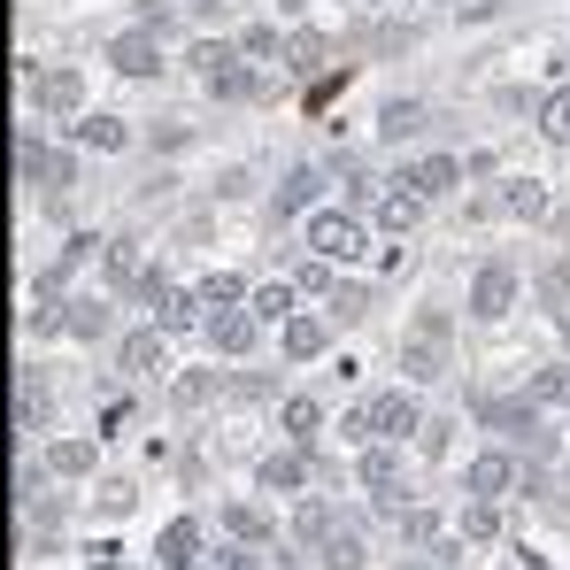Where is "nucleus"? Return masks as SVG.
Returning <instances> with one entry per match:
<instances>
[{"label": "nucleus", "instance_id": "20", "mask_svg": "<svg viewBox=\"0 0 570 570\" xmlns=\"http://www.w3.org/2000/svg\"><path fill=\"white\" fill-rule=\"evenodd\" d=\"M70 139L94 147V155H124V147H131V124L108 116V108H86V116H70Z\"/></svg>", "mask_w": 570, "mask_h": 570}, {"label": "nucleus", "instance_id": "22", "mask_svg": "<svg viewBox=\"0 0 570 570\" xmlns=\"http://www.w3.org/2000/svg\"><path fill=\"white\" fill-rule=\"evenodd\" d=\"M332 55H340V47H332V39H324V31H285V70H293V78H324V70H332Z\"/></svg>", "mask_w": 570, "mask_h": 570}, {"label": "nucleus", "instance_id": "17", "mask_svg": "<svg viewBox=\"0 0 570 570\" xmlns=\"http://www.w3.org/2000/svg\"><path fill=\"white\" fill-rule=\"evenodd\" d=\"M147 316H155V324L178 340V332H200V324H208V301H200V285H178V278H170V293H163Z\"/></svg>", "mask_w": 570, "mask_h": 570}, {"label": "nucleus", "instance_id": "54", "mask_svg": "<svg viewBox=\"0 0 570 570\" xmlns=\"http://www.w3.org/2000/svg\"><path fill=\"white\" fill-rule=\"evenodd\" d=\"M556 332H563V347H570V301H563V308H556Z\"/></svg>", "mask_w": 570, "mask_h": 570}, {"label": "nucleus", "instance_id": "34", "mask_svg": "<svg viewBox=\"0 0 570 570\" xmlns=\"http://www.w3.org/2000/svg\"><path fill=\"white\" fill-rule=\"evenodd\" d=\"M393 532H401V548H440V509H401Z\"/></svg>", "mask_w": 570, "mask_h": 570}, {"label": "nucleus", "instance_id": "5", "mask_svg": "<svg viewBox=\"0 0 570 570\" xmlns=\"http://www.w3.org/2000/svg\"><path fill=\"white\" fill-rule=\"evenodd\" d=\"M517 301H524V278H517V263H509V255L478 263V278H471V316H478V324H501Z\"/></svg>", "mask_w": 570, "mask_h": 570}, {"label": "nucleus", "instance_id": "39", "mask_svg": "<svg viewBox=\"0 0 570 570\" xmlns=\"http://www.w3.org/2000/svg\"><path fill=\"white\" fill-rule=\"evenodd\" d=\"M540 131H548V139L570 155V86H556V94L540 100Z\"/></svg>", "mask_w": 570, "mask_h": 570}, {"label": "nucleus", "instance_id": "25", "mask_svg": "<svg viewBox=\"0 0 570 570\" xmlns=\"http://www.w3.org/2000/svg\"><path fill=\"white\" fill-rule=\"evenodd\" d=\"M200 524L193 517H178V524H163V540H155V570H200Z\"/></svg>", "mask_w": 570, "mask_h": 570}, {"label": "nucleus", "instance_id": "23", "mask_svg": "<svg viewBox=\"0 0 570 570\" xmlns=\"http://www.w3.org/2000/svg\"><path fill=\"white\" fill-rule=\"evenodd\" d=\"M424 208H432V200L409 186V178H385V193H379V224H385V232H416Z\"/></svg>", "mask_w": 570, "mask_h": 570}, {"label": "nucleus", "instance_id": "21", "mask_svg": "<svg viewBox=\"0 0 570 570\" xmlns=\"http://www.w3.org/2000/svg\"><path fill=\"white\" fill-rule=\"evenodd\" d=\"M224 532L247 540V548H278V517L263 501H224Z\"/></svg>", "mask_w": 570, "mask_h": 570}, {"label": "nucleus", "instance_id": "38", "mask_svg": "<svg viewBox=\"0 0 570 570\" xmlns=\"http://www.w3.org/2000/svg\"><path fill=\"white\" fill-rule=\"evenodd\" d=\"M47 463H55V478H86L94 471V440H55Z\"/></svg>", "mask_w": 570, "mask_h": 570}, {"label": "nucleus", "instance_id": "44", "mask_svg": "<svg viewBox=\"0 0 570 570\" xmlns=\"http://www.w3.org/2000/svg\"><path fill=\"white\" fill-rule=\"evenodd\" d=\"M39 186H47V193H70V186H78V155H70V147H55V155H47V178H39Z\"/></svg>", "mask_w": 570, "mask_h": 570}, {"label": "nucleus", "instance_id": "37", "mask_svg": "<svg viewBox=\"0 0 570 570\" xmlns=\"http://www.w3.org/2000/svg\"><path fill=\"white\" fill-rule=\"evenodd\" d=\"M524 385H532V401H540V409H556V401H570V363H540Z\"/></svg>", "mask_w": 570, "mask_h": 570}, {"label": "nucleus", "instance_id": "46", "mask_svg": "<svg viewBox=\"0 0 570 570\" xmlns=\"http://www.w3.org/2000/svg\"><path fill=\"white\" fill-rule=\"evenodd\" d=\"M371 47H379V55H409V47H416V31H409V23H379V31H371Z\"/></svg>", "mask_w": 570, "mask_h": 570}, {"label": "nucleus", "instance_id": "30", "mask_svg": "<svg viewBox=\"0 0 570 570\" xmlns=\"http://www.w3.org/2000/svg\"><path fill=\"white\" fill-rule=\"evenodd\" d=\"M224 393H232V379H224V371H186L170 401H178L186 416H200V409H208V401H224Z\"/></svg>", "mask_w": 570, "mask_h": 570}, {"label": "nucleus", "instance_id": "10", "mask_svg": "<svg viewBox=\"0 0 570 570\" xmlns=\"http://www.w3.org/2000/svg\"><path fill=\"white\" fill-rule=\"evenodd\" d=\"M100 55H108V70H124V78H155V70H163V31L131 23V31H116Z\"/></svg>", "mask_w": 570, "mask_h": 570}, {"label": "nucleus", "instance_id": "47", "mask_svg": "<svg viewBox=\"0 0 570 570\" xmlns=\"http://www.w3.org/2000/svg\"><path fill=\"white\" fill-rule=\"evenodd\" d=\"M278 393V379H263V371H239L232 379V401H271Z\"/></svg>", "mask_w": 570, "mask_h": 570}, {"label": "nucleus", "instance_id": "55", "mask_svg": "<svg viewBox=\"0 0 570 570\" xmlns=\"http://www.w3.org/2000/svg\"><path fill=\"white\" fill-rule=\"evenodd\" d=\"M563 478H570V448H563Z\"/></svg>", "mask_w": 570, "mask_h": 570}, {"label": "nucleus", "instance_id": "6", "mask_svg": "<svg viewBox=\"0 0 570 570\" xmlns=\"http://www.w3.org/2000/svg\"><path fill=\"white\" fill-rule=\"evenodd\" d=\"M200 340L216 347V355H255V340H263V308L255 301H239V308H208V324H200Z\"/></svg>", "mask_w": 570, "mask_h": 570}, {"label": "nucleus", "instance_id": "31", "mask_svg": "<svg viewBox=\"0 0 570 570\" xmlns=\"http://www.w3.org/2000/svg\"><path fill=\"white\" fill-rule=\"evenodd\" d=\"M324 316H332V324H363V316H371V285L340 278L332 293H324Z\"/></svg>", "mask_w": 570, "mask_h": 570}, {"label": "nucleus", "instance_id": "3", "mask_svg": "<svg viewBox=\"0 0 570 570\" xmlns=\"http://www.w3.org/2000/svg\"><path fill=\"white\" fill-rule=\"evenodd\" d=\"M355 478H363V493H371V509H379L385 524H393V517H401V509H409V501H401V440H363V463H355Z\"/></svg>", "mask_w": 570, "mask_h": 570}, {"label": "nucleus", "instance_id": "51", "mask_svg": "<svg viewBox=\"0 0 570 570\" xmlns=\"http://www.w3.org/2000/svg\"><path fill=\"white\" fill-rule=\"evenodd\" d=\"M224 8H232V0H186V16H193V23H208V16H224Z\"/></svg>", "mask_w": 570, "mask_h": 570}, {"label": "nucleus", "instance_id": "36", "mask_svg": "<svg viewBox=\"0 0 570 570\" xmlns=\"http://www.w3.org/2000/svg\"><path fill=\"white\" fill-rule=\"evenodd\" d=\"M239 55H247V62H271V55H285L278 16H271V23H247V31H239Z\"/></svg>", "mask_w": 570, "mask_h": 570}, {"label": "nucleus", "instance_id": "11", "mask_svg": "<svg viewBox=\"0 0 570 570\" xmlns=\"http://www.w3.org/2000/svg\"><path fill=\"white\" fill-rule=\"evenodd\" d=\"M31 108L39 116H86V70H70V62L39 70L31 78Z\"/></svg>", "mask_w": 570, "mask_h": 570}, {"label": "nucleus", "instance_id": "24", "mask_svg": "<svg viewBox=\"0 0 570 570\" xmlns=\"http://www.w3.org/2000/svg\"><path fill=\"white\" fill-rule=\"evenodd\" d=\"M100 278H108V293H124V301H131V285L147 278L139 239H100Z\"/></svg>", "mask_w": 570, "mask_h": 570}, {"label": "nucleus", "instance_id": "33", "mask_svg": "<svg viewBox=\"0 0 570 570\" xmlns=\"http://www.w3.org/2000/svg\"><path fill=\"white\" fill-rule=\"evenodd\" d=\"M324 170H332V178L347 186V200H355V208H363V200H379V186H371V170H363V155H347V147H340V155H332Z\"/></svg>", "mask_w": 570, "mask_h": 570}, {"label": "nucleus", "instance_id": "27", "mask_svg": "<svg viewBox=\"0 0 570 570\" xmlns=\"http://www.w3.org/2000/svg\"><path fill=\"white\" fill-rule=\"evenodd\" d=\"M424 116H432V108H424L416 94H393V100L379 108V139H385V147H401V139H416V131H424Z\"/></svg>", "mask_w": 570, "mask_h": 570}, {"label": "nucleus", "instance_id": "48", "mask_svg": "<svg viewBox=\"0 0 570 570\" xmlns=\"http://www.w3.org/2000/svg\"><path fill=\"white\" fill-rule=\"evenodd\" d=\"M448 432H455V424H448V416H424V432H416V448H424V455H432V463H440V455H448Z\"/></svg>", "mask_w": 570, "mask_h": 570}, {"label": "nucleus", "instance_id": "16", "mask_svg": "<svg viewBox=\"0 0 570 570\" xmlns=\"http://www.w3.org/2000/svg\"><path fill=\"white\" fill-rule=\"evenodd\" d=\"M485 216H517V224H540V216H548V186H540V178H509V186L485 193Z\"/></svg>", "mask_w": 570, "mask_h": 570}, {"label": "nucleus", "instance_id": "13", "mask_svg": "<svg viewBox=\"0 0 570 570\" xmlns=\"http://www.w3.org/2000/svg\"><path fill=\"white\" fill-rule=\"evenodd\" d=\"M116 363H124L131 379H163V371H170V332H163V324H139V332H124Z\"/></svg>", "mask_w": 570, "mask_h": 570}, {"label": "nucleus", "instance_id": "12", "mask_svg": "<svg viewBox=\"0 0 570 570\" xmlns=\"http://www.w3.org/2000/svg\"><path fill=\"white\" fill-rule=\"evenodd\" d=\"M463 493L471 501H501V493H517V448H485L463 463Z\"/></svg>", "mask_w": 570, "mask_h": 570}, {"label": "nucleus", "instance_id": "9", "mask_svg": "<svg viewBox=\"0 0 570 570\" xmlns=\"http://www.w3.org/2000/svg\"><path fill=\"white\" fill-rule=\"evenodd\" d=\"M308 478H316V448H271L263 463H255V485L263 493H308Z\"/></svg>", "mask_w": 570, "mask_h": 570}, {"label": "nucleus", "instance_id": "52", "mask_svg": "<svg viewBox=\"0 0 570 570\" xmlns=\"http://www.w3.org/2000/svg\"><path fill=\"white\" fill-rule=\"evenodd\" d=\"M393 570H440V556H409V563H393Z\"/></svg>", "mask_w": 570, "mask_h": 570}, {"label": "nucleus", "instance_id": "1", "mask_svg": "<svg viewBox=\"0 0 570 570\" xmlns=\"http://www.w3.org/2000/svg\"><path fill=\"white\" fill-rule=\"evenodd\" d=\"M448 355H455V316L448 308H416V324L401 332V371L416 385L448 379Z\"/></svg>", "mask_w": 570, "mask_h": 570}, {"label": "nucleus", "instance_id": "29", "mask_svg": "<svg viewBox=\"0 0 570 570\" xmlns=\"http://www.w3.org/2000/svg\"><path fill=\"white\" fill-rule=\"evenodd\" d=\"M62 332H70V340H86V347H100V340H108V301L78 293V301L62 308Z\"/></svg>", "mask_w": 570, "mask_h": 570}, {"label": "nucleus", "instance_id": "50", "mask_svg": "<svg viewBox=\"0 0 570 570\" xmlns=\"http://www.w3.org/2000/svg\"><path fill=\"white\" fill-rule=\"evenodd\" d=\"M100 239L94 232H70V247H62V255H55V271H62V278H70V271H78V263H86V255H94Z\"/></svg>", "mask_w": 570, "mask_h": 570}, {"label": "nucleus", "instance_id": "43", "mask_svg": "<svg viewBox=\"0 0 570 570\" xmlns=\"http://www.w3.org/2000/svg\"><path fill=\"white\" fill-rule=\"evenodd\" d=\"M178 16H186V0H178V8H170V0H139V16H131V23H147V31H163V39H170V31H178Z\"/></svg>", "mask_w": 570, "mask_h": 570}, {"label": "nucleus", "instance_id": "18", "mask_svg": "<svg viewBox=\"0 0 570 570\" xmlns=\"http://www.w3.org/2000/svg\"><path fill=\"white\" fill-rule=\"evenodd\" d=\"M393 178H409V186L424 193V200H440V193L463 186V155H416V163H401Z\"/></svg>", "mask_w": 570, "mask_h": 570}, {"label": "nucleus", "instance_id": "28", "mask_svg": "<svg viewBox=\"0 0 570 570\" xmlns=\"http://www.w3.org/2000/svg\"><path fill=\"white\" fill-rule=\"evenodd\" d=\"M278 424H285V440L316 448V432H324V401H308V393H285V401H278Z\"/></svg>", "mask_w": 570, "mask_h": 570}, {"label": "nucleus", "instance_id": "41", "mask_svg": "<svg viewBox=\"0 0 570 570\" xmlns=\"http://www.w3.org/2000/svg\"><path fill=\"white\" fill-rule=\"evenodd\" d=\"M293 293H301L293 278H278V285H263V293H255V308H263V324H285V316H293Z\"/></svg>", "mask_w": 570, "mask_h": 570}, {"label": "nucleus", "instance_id": "45", "mask_svg": "<svg viewBox=\"0 0 570 570\" xmlns=\"http://www.w3.org/2000/svg\"><path fill=\"white\" fill-rule=\"evenodd\" d=\"M147 139H155V155H178V147H193V124H178V116H163V124H155Z\"/></svg>", "mask_w": 570, "mask_h": 570}, {"label": "nucleus", "instance_id": "56", "mask_svg": "<svg viewBox=\"0 0 570 570\" xmlns=\"http://www.w3.org/2000/svg\"><path fill=\"white\" fill-rule=\"evenodd\" d=\"M448 8H463V0H448Z\"/></svg>", "mask_w": 570, "mask_h": 570}, {"label": "nucleus", "instance_id": "26", "mask_svg": "<svg viewBox=\"0 0 570 570\" xmlns=\"http://www.w3.org/2000/svg\"><path fill=\"white\" fill-rule=\"evenodd\" d=\"M47 139H39V124H16V147H8V170H16V186H39L47 178Z\"/></svg>", "mask_w": 570, "mask_h": 570}, {"label": "nucleus", "instance_id": "15", "mask_svg": "<svg viewBox=\"0 0 570 570\" xmlns=\"http://www.w3.org/2000/svg\"><path fill=\"white\" fill-rule=\"evenodd\" d=\"M8 432H16V440L47 432V379H39L31 363L16 371V393H8Z\"/></svg>", "mask_w": 570, "mask_h": 570}, {"label": "nucleus", "instance_id": "53", "mask_svg": "<svg viewBox=\"0 0 570 570\" xmlns=\"http://www.w3.org/2000/svg\"><path fill=\"white\" fill-rule=\"evenodd\" d=\"M271 8H278L285 23H293V16H301V8H308V0H271Z\"/></svg>", "mask_w": 570, "mask_h": 570}, {"label": "nucleus", "instance_id": "49", "mask_svg": "<svg viewBox=\"0 0 570 570\" xmlns=\"http://www.w3.org/2000/svg\"><path fill=\"white\" fill-rule=\"evenodd\" d=\"M263 556H271V548H247V540H239V548H224L208 570H263Z\"/></svg>", "mask_w": 570, "mask_h": 570}, {"label": "nucleus", "instance_id": "2", "mask_svg": "<svg viewBox=\"0 0 570 570\" xmlns=\"http://www.w3.org/2000/svg\"><path fill=\"white\" fill-rule=\"evenodd\" d=\"M340 432H347V440H416V432H424V409H416V393L385 385V393H371L363 409H347Z\"/></svg>", "mask_w": 570, "mask_h": 570}, {"label": "nucleus", "instance_id": "7", "mask_svg": "<svg viewBox=\"0 0 570 570\" xmlns=\"http://www.w3.org/2000/svg\"><path fill=\"white\" fill-rule=\"evenodd\" d=\"M471 416L485 424V432L517 440V432H532V424H540L548 409H540V401H532V385H524V393H478V401H471Z\"/></svg>", "mask_w": 570, "mask_h": 570}, {"label": "nucleus", "instance_id": "4", "mask_svg": "<svg viewBox=\"0 0 570 570\" xmlns=\"http://www.w3.org/2000/svg\"><path fill=\"white\" fill-rule=\"evenodd\" d=\"M308 247H316V255H332V263H355V255L371 247L363 208H355V200H347V208H308Z\"/></svg>", "mask_w": 570, "mask_h": 570}, {"label": "nucleus", "instance_id": "32", "mask_svg": "<svg viewBox=\"0 0 570 570\" xmlns=\"http://www.w3.org/2000/svg\"><path fill=\"white\" fill-rule=\"evenodd\" d=\"M332 524H340V509H332V501H316V493H308V501L293 509V540H301L308 556H316V540H324Z\"/></svg>", "mask_w": 570, "mask_h": 570}, {"label": "nucleus", "instance_id": "19", "mask_svg": "<svg viewBox=\"0 0 570 570\" xmlns=\"http://www.w3.org/2000/svg\"><path fill=\"white\" fill-rule=\"evenodd\" d=\"M316 563H324V570H363V563H371V548H363V517H340V524L316 540Z\"/></svg>", "mask_w": 570, "mask_h": 570}, {"label": "nucleus", "instance_id": "42", "mask_svg": "<svg viewBox=\"0 0 570 570\" xmlns=\"http://www.w3.org/2000/svg\"><path fill=\"white\" fill-rule=\"evenodd\" d=\"M501 532V501H471L463 509V540H493Z\"/></svg>", "mask_w": 570, "mask_h": 570}, {"label": "nucleus", "instance_id": "40", "mask_svg": "<svg viewBox=\"0 0 570 570\" xmlns=\"http://www.w3.org/2000/svg\"><path fill=\"white\" fill-rule=\"evenodd\" d=\"M532 293H540L548 308H563V301H570V255H556V263H540V278H532Z\"/></svg>", "mask_w": 570, "mask_h": 570}, {"label": "nucleus", "instance_id": "14", "mask_svg": "<svg viewBox=\"0 0 570 570\" xmlns=\"http://www.w3.org/2000/svg\"><path fill=\"white\" fill-rule=\"evenodd\" d=\"M324 347H332V316H308V308H293V316L278 324V355H285V363H316Z\"/></svg>", "mask_w": 570, "mask_h": 570}, {"label": "nucleus", "instance_id": "35", "mask_svg": "<svg viewBox=\"0 0 570 570\" xmlns=\"http://www.w3.org/2000/svg\"><path fill=\"white\" fill-rule=\"evenodd\" d=\"M200 301H208V308H239V301H255V293H247L239 271H208V278H200Z\"/></svg>", "mask_w": 570, "mask_h": 570}, {"label": "nucleus", "instance_id": "8", "mask_svg": "<svg viewBox=\"0 0 570 570\" xmlns=\"http://www.w3.org/2000/svg\"><path fill=\"white\" fill-rule=\"evenodd\" d=\"M324 163H293L285 170V186H278V200H271V232H285L293 216H308V208H324Z\"/></svg>", "mask_w": 570, "mask_h": 570}]
</instances>
